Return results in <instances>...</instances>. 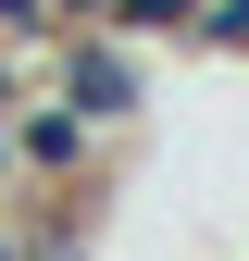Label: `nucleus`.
I'll use <instances>...</instances> for the list:
<instances>
[{
	"label": "nucleus",
	"instance_id": "423d86ee",
	"mask_svg": "<svg viewBox=\"0 0 249 261\" xmlns=\"http://www.w3.org/2000/svg\"><path fill=\"white\" fill-rule=\"evenodd\" d=\"M25 87H38V75H25V50H0V124H13V100H25Z\"/></svg>",
	"mask_w": 249,
	"mask_h": 261
},
{
	"label": "nucleus",
	"instance_id": "f257e3e1",
	"mask_svg": "<svg viewBox=\"0 0 249 261\" xmlns=\"http://www.w3.org/2000/svg\"><path fill=\"white\" fill-rule=\"evenodd\" d=\"M38 62H50L62 100H75L87 124H112V137H137L150 100H162V87H150V38H124V25H62Z\"/></svg>",
	"mask_w": 249,
	"mask_h": 261
},
{
	"label": "nucleus",
	"instance_id": "f03ea898",
	"mask_svg": "<svg viewBox=\"0 0 249 261\" xmlns=\"http://www.w3.org/2000/svg\"><path fill=\"white\" fill-rule=\"evenodd\" d=\"M13 162H25V187H87V174H124V137L87 124L62 87H25L13 100Z\"/></svg>",
	"mask_w": 249,
	"mask_h": 261
},
{
	"label": "nucleus",
	"instance_id": "39448f33",
	"mask_svg": "<svg viewBox=\"0 0 249 261\" xmlns=\"http://www.w3.org/2000/svg\"><path fill=\"white\" fill-rule=\"evenodd\" d=\"M50 38H62L50 0H0V50H50Z\"/></svg>",
	"mask_w": 249,
	"mask_h": 261
},
{
	"label": "nucleus",
	"instance_id": "7ed1b4c3",
	"mask_svg": "<svg viewBox=\"0 0 249 261\" xmlns=\"http://www.w3.org/2000/svg\"><path fill=\"white\" fill-rule=\"evenodd\" d=\"M187 50L237 62V50H249V0H200V13H187Z\"/></svg>",
	"mask_w": 249,
	"mask_h": 261
},
{
	"label": "nucleus",
	"instance_id": "20e7f679",
	"mask_svg": "<svg viewBox=\"0 0 249 261\" xmlns=\"http://www.w3.org/2000/svg\"><path fill=\"white\" fill-rule=\"evenodd\" d=\"M187 13H200V0H112L100 25H124V38H187Z\"/></svg>",
	"mask_w": 249,
	"mask_h": 261
}]
</instances>
